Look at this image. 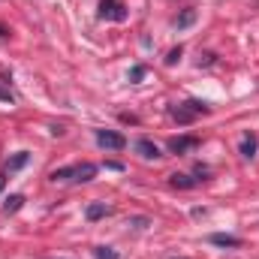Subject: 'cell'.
I'll return each mask as SVG.
<instances>
[{
    "label": "cell",
    "instance_id": "cell-6",
    "mask_svg": "<svg viewBox=\"0 0 259 259\" xmlns=\"http://www.w3.org/2000/svg\"><path fill=\"white\" fill-rule=\"evenodd\" d=\"M136 151H139L145 160H157V157H160V148L154 145L151 139H139V142H136Z\"/></svg>",
    "mask_w": 259,
    "mask_h": 259
},
{
    "label": "cell",
    "instance_id": "cell-17",
    "mask_svg": "<svg viewBox=\"0 0 259 259\" xmlns=\"http://www.w3.org/2000/svg\"><path fill=\"white\" fill-rule=\"evenodd\" d=\"M178 60H181V45H178V48H172V51H169V58H166V63L172 66V63H178Z\"/></svg>",
    "mask_w": 259,
    "mask_h": 259
},
{
    "label": "cell",
    "instance_id": "cell-15",
    "mask_svg": "<svg viewBox=\"0 0 259 259\" xmlns=\"http://www.w3.org/2000/svg\"><path fill=\"white\" fill-rule=\"evenodd\" d=\"M94 256H97V259H118V253H115L112 247H97Z\"/></svg>",
    "mask_w": 259,
    "mask_h": 259
},
{
    "label": "cell",
    "instance_id": "cell-14",
    "mask_svg": "<svg viewBox=\"0 0 259 259\" xmlns=\"http://www.w3.org/2000/svg\"><path fill=\"white\" fill-rule=\"evenodd\" d=\"M193 21H196V12H193V9H184V12L178 15V27H181V30H184V27H190Z\"/></svg>",
    "mask_w": 259,
    "mask_h": 259
},
{
    "label": "cell",
    "instance_id": "cell-5",
    "mask_svg": "<svg viewBox=\"0 0 259 259\" xmlns=\"http://www.w3.org/2000/svg\"><path fill=\"white\" fill-rule=\"evenodd\" d=\"M94 175H97V166H94V163L73 166V181H79V184H88V181H94Z\"/></svg>",
    "mask_w": 259,
    "mask_h": 259
},
{
    "label": "cell",
    "instance_id": "cell-1",
    "mask_svg": "<svg viewBox=\"0 0 259 259\" xmlns=\"http://www.w3.org/2000/svg\"><path fill=\"white\" fill-rule=\"evenodd\" d=\"M199 115H208V102H202V100H187V102L172 109V118H175L178 124H193Z\"/></svg>",
    "mask_w": 259,
    "mask_h": 259
},
{
    "label": "cell",
    "instance_id": "cell-2",
    "mask_svg": "<svg viewBox=\"0 0 259 259\" xmlns=\"http://www.w3.org/2000/svg\"><path fill=\"white\" fill-rule=\"evenodd\" d=\"M100 19L106 21H124L127 19V6L120 0H100Z\"/></svg>",
    "mask_w": 259,
    "mask_h": 259
},
{
    "label": "cell",
    "instance_id": "cell-13",
    "mask_svg": "<svg viewBox=\"0 0 259 259\" xmlns=\"http://www.w3.org/2000/svg\"><path fill=\"white\" fill-rule=\"evenodd\" d=\"M51 181H73V166H63L51 172Z\"/></svg>",
    "mask_w": 259,
    "mask_h": 259
},
{
    "label": "cell",
    "instance_id": "cell-10",
    "mask_svg": "<svg viewBox=\"0 0 259 259\" xmlns=\"http://www.w3.org/2000/svg\"><path fill=\"white\" fill-rule=\"evenodd\" d=\"M169 184H172V187H181V190H190V187H196L199 181H196V178H190V175H172Z\"/></svg>",
    "mask_w": 259,
    "mask_h": 259
},
{
    "label": "cell",
    "instance_id": "cell-11",
    "mask_svg": "<svg viewBox=\"0 0 259 259\" xmlns=\"http://www.w3.org/2000/svg\"><path fill=\"white\" fill-rule=\"evenodd\" d=\"M21 205H24V196H19V193H15V196H9V199L3 202V211H6V214H15V211L21 208Z\"/></svg>",
    "mask_w": 259,
    "mask_h": 259
},
{
    "label": "cell",
    "instance_id": "cell-9",
    "mask_svg": "<svg viewBox=\"0 0 259 259\" xmlns=\"http://www.w3.org/2000/svg\"><path fill=\"white\" fill-rule=\"evenodd\" d=\"M84 214H88V220H100V217H106V214H109V208H106V202H91Z\"/></svg>",
    "mask_w": 259,
    "mask_h": 259
},
{
    "label": "cell",
    "instance_id": "cell-20",
    "mask_svg": "<svg viewBox=\"0 0 259 259\" xmlns=\"http://www.w3.org/2000/svg\"><path fill=\"white\" fill-rule=\"evenodd\" d=\"M0 190H3V175H0Z\"/></svg>",
    "mask_w": 259,
    "mask_h": 259
},
{
    "label": "cell",
    "instance_id": "cell-16",
    "mask_svg": "<svg viewBox=\"0 0 259 259\" xmlns=\"http://www.w3.org/2000/svg\"><path fill=\"white\" fill-rule=\"evenodd\" d=\"M145 79V66H133L130 70V81H142Z\"/></svg>",
    "mask_w": 259,
    "mask_h": 259
},
{
    "label": "cell",
    "instance_id": "cell-12",
    "mask_svg": "<svg viewBox=\"0 0 259 259\" xmlns=\"http://www.w3.org/2000/svg\"><path fill=\"white\" fill-rule=\"evenodd\" d=\"M256 154V139L253 136H244V139H241V157H253Z\"/></svg>",
    "mask_w": 259,
    "mask_h": 259
},
{
    "label": "cell",
    "instance_id": "cell-3",
    "mask_svg": "<svg viewBox=\"0 0 259 259\" xmlns=\"http://www.w3.org/2000/svg\"><path fill=\"white\" fill-rule=\"evenodd\" d=\"M97 145L100 148H109V151H120L127 145V139L115 130H97Z\"/></svg>",
    "mask_w": 259,
    "mask_h": 259
},
{
    "label": "cell",
    "instance_id": "cell-4",
    "mask_svg": "<svg viewBox=\"0 0 259 259\" xmlns=\"http://www.w3.org/2000/svg\"><path fill=\"white\" fill-rule=\"evenodd\" d=\"M196 148H199L196 136H175V139H169V151L172 154H187V151H196Z\"/></svg>",
    "mask_w": 259,
    "mask_h": 259
},
{
    "label": "cell",
    "instance_id": "cell-8",
    "mask_svg": "<svg viewBox=\"0 0 259 259\" xmlns=\"http://www.w3.org/2000/svg\"><path fill=\"white\" fill-rule=\"evenodd\" d=\"M27 160H30V154H27V151H19L15 157H9V160H6V169H9V172H19V169H24V166H27Z\"/></svg>",
    "mask_w": 259,
    "mask_h": 259
},
{
    "label": "cell",
    "instance_id": "cell-7",
    "mask_svg": "<svg viewBox=\"0 0 259 259\" xmlns=\"http://www.w3.org/2000/svg\"><path fill=\"white\" fill-rule=\"evenodd\" d=\"M208 241H211V244H217V247H241V238H235V235H223V232H214Z\"/></svg>",
    "mask_w": 259,
    "mask_h": 259
},
{
    "label": "cell",
    "instance_id": "cell-19",
    "mask_svg": "<svg viewBox=\"0 0 259 259\" xmlns=\"http://www.w3.org/2000/svg\"><path fill=\"white\" fill-rule=\"evenodd\" d=\"M0 100H3V102H12V94H9V91H3V88H0Z\"/></svg>",
    "mask_w": 259,
    "mask_h": 259
},
{
    "label": "cell",
    "instance_id": "cell-18",
    "mask_svg": "<svg viewBox=\"0 0 259 259\" xmlns=\"http://www.w3.org/2000/svg\"><path fill=\"white\" fill-rule=\"evenodd\" d=\"M130 223H133V226H139V229L148 226V220H145V217H136V220H130Z\"/></svg>",
    "mask_w": 259,
    "mask_h": 259
}]
</instances>
